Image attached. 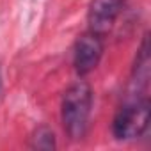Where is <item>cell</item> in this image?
<instances>
[{"label": "cell", "instance_id": "6da1fadb", "mask_svg": "<svg viewBox=\"0 0 151 151\" xmlns=\"http://www.w3.org/2000/svg\"><path fill=\"white\" fill-rule=\"evenodd\" d=\"M93 107V91L89 84L78 80L69 86L62 96L60 117L62 126L69 139L80 140L89 126V116Z\"/></svg>", "mask_w": 151, "mask_h": 151}, {"label": "cell", "instance_id": "7a4b0ae2", "mask_svg": "<svg viewBox=\"0 0 151 151\" xmlns=\"http://www.w3.org/2000/svg\"><path fill=\"white\" fill-rule=\"evenodd\" d=\"M149 123V103L146 100H135L123 105L112 123V132L116 139L126 140L135 139L144 133Z\"/></svg>", "mask_w": 151, "mask_h": 151}, {"label": "cell", "instance_id": "3957f363", "mask_svg": "<svg viewBox=\"0 0 151 151\" xmlns=\"http://www.w3.org/2000/svg\"><path fill=\"white\" fill-rule=\"evenodd\" d=\"M103 55V43L101 36L94 32H86L82 34L77 43H75V69L80 77L91 73L98 64Z\"/></svg>", "mask_w": 151, "mask_h": 151}, {"label": "cell", "instance_id": "277c9868", "mask_svg": "<svg viewBox=\"0 0 151 151\" xmlns=\"http://www.w3.org/2000/svg\"><path fill=\"white\" fill-rule=\"evenodd\" d=\"M123 6L124 0H93L87 11V22L91 32L98 36L107 34L112 29L116 18L119 16Z\"/></svg>", "mask_w": 151, "mask_h": 151}, {"label": "cell", "instance_id": "5b68a950", "mask_svg": "<svg viewBox=\"0 0 151 151\" xmlns=\"http://www.w3.org/2000/svg\"><path fill=\"white\" fill-rule=\"evenodd\" d=\"M34 149H55V135L48 126H39L32 135Z\"/></svg>", "mask_w": 151, "mask_h": 151}, {"label": "cell", "instance_id": "8992f818", "mask_svg": "<svg viewBox=\"0 0 151 151\" xmlns=\"http://www.w3.org/2000/svg\"><path fill=\"white\" fill-rule=\"evenodd\" d=\"M0 89H2V80H0Z\"/></svg>", "mask_w": 151, "mask_h": 151}]
</instances>
